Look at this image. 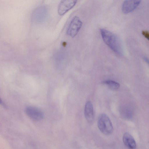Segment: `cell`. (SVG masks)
Listing matches in <instances>:
<instances>
[{
  "mask_svg": "<svg viewBox=\"0 0 149 149\" xmlns=\"http://www.w3.org/2000/svg\"><path fill=\"white\" fill-rule=\"evenodd\" d=\"M100 31L105 44L115 53L118 55H122L123 53L122 48L120 41L118 37L106 29H101Z\"/></svg>",
  "mask_w": 149,
  "mask_h": 149,
  "instance_id": "6da1fadb",
  "label": "cell"
},
{
  "mask_svg": "<svg viewBox=\"0 0 149 149\" xmlns=\"http://www.w3.org/2000/svg\"><path fill=\"white\" fill-rule=\"evenodd\" d=\"M98 126L100 131L105 135H111L113 131V127L109 117L104 113H102L99 116Z\"/></svg>",
  "mask_w": 149,
  "mask_h": 149,
  "instance_id": "7a4b0ae2",
  "label": "cell"
},
{
  "mask_svg": "<svg viewBox=\"0 0 149 149\" xmlns=\"http://www.w3.org/2000/svg\"><path fill=\"white\" fill-rule=\"evenodd\" d=\"M82 24V23L80 18L75 16L71 21L68 28L67 34L71 37L73 38L78 34Z\"/></svg>",
  "mask_w": 149,
  "mask_h": 149,
  "instance_id": "3957f363",
  "label": "cell"
},
{
  "mask_svg": "<svg viewBox=\"0 0 149 149\" xmlns=\"http://www.w3.org/2000/svg\"><path fill=\"white\" fill-rule=\"evenodd\" d=\"M78 0H61L58 8V12L62 16L72 9L76 4Z\"/></svg>",
  "mask_w": 149,
  "mask_h": 149,
  "instance_id": "277c9868",
  "label": "cell"
},
{
  "mask_svg": "<svg viewBox=\"0 0 149 149\" xmlns=\"http://www.w3.org/2000/svg\"><path fill=\"white\" fill-rule=\"evenodd\" d=\"M48 16V10L44 6L37 8L33 12L32 20L34 22L41 23L45 21Z\"/></svg>",
  "mask_w": 149,
  "mask_h": 149,
  "instance_id": "5b68a950",
  "label": "cell"
},
{
  "mask_svg": "<svg viewBox=\"0 0 149 149\" xmlns=\"http://www.w3.org/2000/svg\"><path fill=\"white\" fill-rule=\"evenodd\" d=\"M25 112L28 116L35 121L41 120L44 117L43 112L36 107L27 106L25 108Z\"/></svg>",
  "mask_w": 149,
  "mask_h": 149,
  "instance_id": "8992f818",
  "label": "cell"
},
{
  "mask_svg": "<svg viewBox=\"0 0 149 149\" xmlns=\"http://www.w3.org/2000/svg\"><path fill=\"white\" fill-rule=\"evenodd\" d=\"M141 0H125L122 8L123 12L127 14L133 11L139 5Z\"/></svg>",
  "mask_w": 149,
  "mask_h": 149,
  "instance_id": "52a82bcc",
  "label": "cell"
},
{
  "mask_svg": "<svg viewBox=\"0 0 149 149\" xmlns=\"http://www.w3.org/2000/svg\"><path fill=\"white\" fill-rule=\"evenodd\" d=\"M84 114L87 121L92 123L94 120V113L93 106L92 102L88 101L86 103L84 108Z\"/></svg>",
  "mask_w": 149,
  "mask_h": 149,
  "instance_id": "ba28073f",
  "label": "cell"
},
{
  "mask_svg": "<svg viewBox=\"0 0 149 149\" xmlns=\"http://www.w3.org/2000/svg\"><path fill=\"white\" fill-rule=\"evenodd\" d=\"M123 142L127 147L130 149H135L137 147L136 142L132 135L128 133H125L123 136Z\"/></svg>",
  "mask_w": 149,
  "mask_h": 149,
  "instance_id": "9c48e42d",
  "label": "cell"
},
{
  "mask_svg": "<svg viewBox=\"0 0 149 149\" xmlns=\"http://www.w3.org/2000/svg\"><path fill=\"white\" fill-rule=\"evenodd\" d=\"M102 83L106 85L109 88L112 90H116L120 86V84L112 80L104 81L102 82Z\"/></svg>",
  "mask_w": 149,
  "mask_h": 149,
  "instance_id": "30bf717a",
  "label": "cell"
},
{
  "mask_svg": "<svg viewBox=\"0 0 149 149\" xmlns=\"http://www.w3.org/2000/svg\"><path fill=\"white\" fill-rule=\"evenodd\" d=\"M142 35L149 41V33L147 31H143Z\"/></svg>",
  "mask_w": 149,
  "mask_h": 149,
  "instance_id": "8fae6325",
  "label": "cell"
},
{
  "mask_svg": "<svg viewBox=\"0 0 149 149\" xmlns=\"http://www.w3.org/2000/svg\"><path fill=\"white\" fill-rule=\"evenodd\" d=\"M143 59L144 61L149 65V59L146 57L144 56Z\"/></svg>",
  "mask_w": 149,
  "mask_h": 149,
  "instance_id": "7c38bea8",
  "label": "cell"
}]
</instances>
